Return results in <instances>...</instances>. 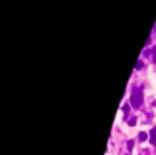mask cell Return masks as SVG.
Instances as JSON below:
<instances>
[{
	"label": "cell",
	"instance_id": "obj_1",
	"mask_svg": "<svg viewBox=\"0 0 156 155\" xmlns=\"http://www.w3.org/2000/svg\"><path fill=\"white\" fill-rule=\"evenodd\" d=\"M131 105L133 108H139L143 105V91L139 88H134L133 89V95H131Z\"/></svg>",
	"mask_w": 156,
	"mask_h": 155
},
{
	"label": "cell",
	"instance_id": "obj_2",
	"mask_svg": "<svg viewBox=\"0 0 156 155\" xmlns=\"http://www.w3.org/2000/svg\"><path fill=\"white\" fill-rule=\"evenodd\" d=\"M149 142L155 145V148H156V127L151 130V133H149Z\"/></svg>",
	"mask_w": 156,
	"mask_h": 155
},
{
	"label": "cell",
	"instance_id": "obj_3",
	"mask_svg": "<svg viewBox=\"0 0 156 155\" xmlns=\"http://www.w3.org/2000/svg\"><path fill=\"white\" fill-rule=\"evenodd\" d=\"M139 142H143V140H146V138H148V133H144V132H141V133H139Z\"/></svg>",
	"mask_w": 156,
	"mask_h": 155
},
{
	"label": "cell",
	"instance_id": "obj_4",
	"mask_svg": "<svg viewBox=\"0 0 156 155\" xmlns=\"http://www.w3.org/2000/svg\"><path fill=\"white\" fill-rule=\"evenodd\" d=\"M122 111L128 113V111H129V105H124V106H122Z\"/></svg>",
	"mask_w": 156,
	"mask_h": 155
},
{
	"label": "cell",
	"instance_id": "obj_5",
	"mask_svg": "<svg viewBox=\"0 0 156 155\" xmlns=\"http://www.w3.org/2000/svg\"><path fill=\"white\" fill-rule=\"evenodd\" d=\"M129 125H131V127L136 125V118H131V120H129Z\"/></svg>",
	"mask_w": 156,
	"mask_h": 155
},
{
	"label": "cell",
	"instance_id": "obj_6",
	"mask_svg": "<svg viewBox=\"0 0 156 155\" xmlns=\"http://www.w3.org/2000/svg\"><path fill=\"white\" fill-rule=\"evenodd\" d=\"M133 145H134V143H133V142L129 140V142H128V148H129V150H133Z\"/></svg>",
	"mask_w": 156,
	"mask_h": 155
},
{
	"label": "cell",
	"instance_id": "obj_7",
	"mask_svg": "<svg viewBox=\"0 0 156 155\" xmlns=\"http://www.w3.org/2000/svg\"><path fill=\"white\" fill-rule=\"evenodd\" d=\"M155 51H156V49H155ZM155 62H156V58H155Z\"/></svg>",
	"mask_w": 156,
	"mask_h": 155
}]
</instances>
